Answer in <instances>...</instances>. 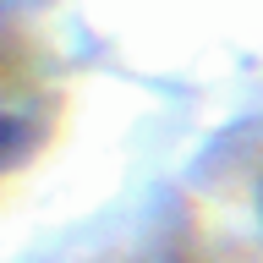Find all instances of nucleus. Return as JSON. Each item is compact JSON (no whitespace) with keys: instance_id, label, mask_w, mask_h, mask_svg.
Segmentation results:
<instances>
[{"instance_id":"1","label":"nucleus","mask_w":263,"mask_h":263,"mask_svg":"<svg viewBox=\"0 0 263 263\" xmlns=\"http://www.w3.org/2000/svg\"><path fill=\"white\" fill-rule=\"evenodd\" d=\"M16 148H22V126L0 115V159H6V154H16Z\"/></svg>"}]
</instances>
